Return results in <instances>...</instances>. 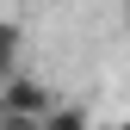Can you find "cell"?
<instances>
[{"instance_id":"6da1fadb","label":"cell","mask_w":130,"mask_h":130,"mask_svg":"<svg viewBox=\"0 0 130 130\" xmlns=\"http://www.w3.org/2000/svg\"><path fill=\"white\" fill-rule=\"evenodd\" d=\"M56 105V93H50V80H37V74H6L0 80V111H12V118H43V111Z\"/></svg>"},{"instance_id":"7a4b0ae2","label":"cell","mask_w":130,"mask_h":130,"mask_svg":"<svg viewBox=\"0 0 130 130\" xmlns=\"http://www.w3.org/2000/svg\"><path fill=\"white\" fill-rule=\"evenodd\" d=\"M19 50H25V31L12 25V19H0V80L19 74Z\"/></svg>"},{"instance_id":"3957f363","label":"cell","mask_w":130,"mask_h":130,"mask_svg":"<svg viewBox=\"0 0 130 130\" xmlns=\"http://www.w3.org/2000/svg\"><path fill=\"white\" fill-rule=\"evenodd\" d=\"M43 130H93V118H87V105H50L43 111Z\"/></svg>"},{"instance_id":"277c9868","label":"cell","mask_w":130,"mask_h":130,"mask_svg":"<svg viewBox=\"0 0 130 130\" xmlns=\"http://www.w3.org/2000/svg\"><path fill=\"white\" fill-rule=\"evenodd\" d=\"M0 130H43V118H12V111H0Z\"/></svg>"},{"instance_id":"5b68a950","label":"cell","mask_w":130,"mask_h":130,"mask_svg":"<svg viewBox=\"0 0 130 130\" xmlns=\"http://www.w3.org/2000/svg\"><path fill=\"white\" fill-rule=\"evenodd\" d=\"M124 25H130V0H124Z\"/></svg>"},{"instance_id":"8992f818","label":"cell","mask_w":130,"mask_h":130,"mask_svg":"<svg viewBox=\"0 0 130 130\" xmlns=\"http://www.w3.org/2000/svg\"><path fill=\"white\" fill-rule=\"evenodd\" d=\"M118 130H130V124H118Z\"/></svg>"}]
</instances>
